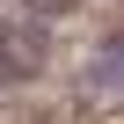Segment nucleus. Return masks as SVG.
<instances>
[{
    "mask_svg": "<svg viewBox=\"0 0 124 124\" xmlns=\"http://www.w3.org/2000/svg\"><path fill=\"white\" fill-rule=\"evenodd\" d=\"M73 8H80V0H22L29 22H58V15H73Z\"/></svg>",
    "mask_w": 124,
    "mask_h": 124,
    "instance_id": "f257e3e1",
    "label": "nucleus"
},
{
    "mask_svg": "<svg viewBox=\"0 0 124 124\" xmlns=\"http://www.w3.org/2000/svg\"><path fill=\"white\" fill-rule=\"evenodd\" d=\"M0 88H8V66H0Z\"/></svg>",
    "mask_w": 124,
    "mask_h": 124,
    "instance_id": "f03ea898",
    "label": "nucleus"
}]
</instances>
